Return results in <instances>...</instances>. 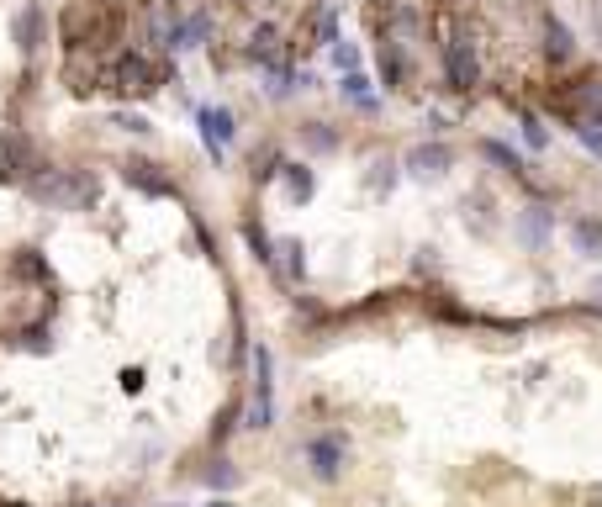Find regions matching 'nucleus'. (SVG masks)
Wrapping results in <instances>:
<instances>
[{"instance_id": "obj_1", "label": "nucleus", "mask_w": 602, "mask_h": 507, "mask_svg": "<svg viewBox=\"0 0 602 507\" xmlns=\"http://www.w3.org/2000/svg\"><path fill=\"white\" fill-rule=\"evenodd\" d=\"M27 191L37 196V201H48V206H69V212H74V206H90V201H96V180H90V175H80V169H43V175H32L27 180Z\"/></svg>"}, {"instance_id": "obj_2", "label": "nucleus", "mask_w": 602, "mask_h": 507, "mask_svg": "<svg viewBox=\"0 0 602 507\" xmlns=\"http://www.w3.org/2000/svg\"><path fill=\"white\" fill-rule=\"evenodd\" d=\"M275 423V354L254 344V391H249V428Z\"/></svg>"}, {"instance_id": "obj_3", "label": "nucleus", "mask_w": 602, "mask_h": 507, "mask_svg": "<svg viewBox=\"0 0 602 507\" xmlns=\"http://www.w3.org/2000/svg\"><path fill=\"white\" fill-rule=\"evenodd\" d=\"M32 175H43V164H37V148L27 133H6L0 138V180L6 185H22Z\"/></svg>"}, {"instance_id": "obj_4", "label": "nucleus", "mask_w": 602, "mask_h": 507, "mask_svg": "<svg viewBox=\"0 0 602 507\" xmlns=\"http://www.w3.org/2000/svg\"><path fill=\"white\" fill-rule=\"evenodd\" d=\"M111 85L127 90V96H154L159 90V64L148 59V53H122V59L111 64Z\"/></svg>"}, {"instance_id": "obj_5", "label": "nucleus", "mask_w": 602, "mask_h": 507, "mask_svg": "<svg viewBox=\"0 0 602 507\" xmlns=\"http://www.w3.org/2000/svg\"><path fill=\"white\" fill-rule=\"evenodd\" d=\"M344 439L338 434H317V439H307V465H312V476L317 481H338V471H344Z\"/></svg>"}, {"instance_id": "obj_6", "label": "nucleus", "mask_w": 602, "mask_h": 507, "mask_svg": "<svg viewBox=\"0 0 602 507\" xmlns=\"http://www.w3.org/2000/svg\"><path fill=\"white\" fill-rule=\"evenodd\" d=\"M196 122H201L206 148H212V154L222 159V148H228L233 133H238V127H233V111H228V106H201V111H196Z\"/></svg>"}, {"instance_id": "obj_7", "label": "nucleus", "mask_w": 602, "mask_h": 507, "mask_svg": "<svg viewBox=\"0 0 602 507\" xmlns=\"http://www.w3.org/2000/svg\"><path fill=\"white\" fill-rule=\"evenodd\" d=\"M444 74H449V85L455 90H470L481 80V69H476V53H470V43H449L444 48Z\"/></svg>"}, {"instance_id": "obj_8", "label": "nucleus", "mask_w": 602, "mask_h": 507, "mask_svg": "<svg viewBox=\"0 0 602 507\" xmlns=\"http://www.w3.org/2000/svg\"><path fill=\"white\" fill-rule=\"evenodd\" d=\"M122 180L138 185L143 196H175V185H169V180L159 175V164H148V159H127V164H122Z\"/></svg>"}, {"instance_id": "obj_9", "label": "nucleus", "mask_w": 602, "mask_h": 507, "mask_svg": "<svg viewBox=\"0 0 602 507\" xmlns=\"http://www.w3.org/2000/svg\"><path fill=\"white\" fill-rule=\"evenodd\" d=\"M407 164H412V175H444V169L455 164V154H449L444 143H418L407 154Z\"/></svg>"}, {"instance_id": "obj_10", "label": "nucleus", "mask_w": 602, "mask_h": 507, "mask_svg": "<svg viewBox=\"0 0 602 507\" xmlns=\"http://www.w3.org/2000/svg\"><path fill=\"white\" fill-rule=\"evenodd\" d=\"M571 243H576L581 254L602 259V222H597V217H576V222H571Z\"/></svg>"}, {"instance_id": "obj_11", "label": "nucleus", "mask_w": 602, "mask_h": 507, "mask_svg": "<svg viewBox=\"0 0 602 507\" xmlns=\"http://www.w3.org/2000/svg\"><path fill=\"white\" fill-rule=\"evenodd\" d=\"M544 53H550L555 64H566L571 53H576V43H571V27H566V22H544Z\"/></svg>"}, {"instance_id": "obj_12", "label": "nucleus", "mask_w": 602, "mask_h": 507, "mask_svg": "<svg viewBox=\"0 0 602 507\" xmlns=\"http://www.w3.org/2000/svg\"><path fill=\"white\" fill-rule=\"evenodd\" d=\"M286 185H291V196L296 201H307L317 191V180H312V169L307 164H286Z\"/></svg>"}, {"instance_id": "obj_13", "label": "nucleus", "mask_w": 602, "mask_h": 507, "mask_svg": "<svg viewBox=\"0 0 602 507\" xmlns=\"http://www.w3.org/2000/svg\"><path fill=\"white\" fill-rule=\"evenodd\" d=\"M37 27H43V11L27 6L22 16H16V37H22V48H37Z\"/></svg>"}, {"instance_id": "obj_14", "label": "nucleus", "mask_w": 602, "mask_h": 507, "mask_svg": "<svg viewBox=\"0 0 602 507\" xmlns=\"http://www.w3.org/2000/svg\"><path fill=\"white\" fill-rule=\"evenodd\" d=\"M16 275H27V280H48L43 254H37V249H22V254H16Z\"/></svg>"}, {"instance_id": "obj_15", "label": "nucleus", "mask_w": 602, "mask_h": 507, "mask_svg": "<svg viewBox=\"0 0 602 507\" xmlns=\"http://www.w3.org/2000/svg\"><path fill=\"white\" fill-rule=\"evenodd\" d=\"M523 243H529V249H539V243H544V212H539V206L523 217Z\"/></svg>"}, {"instance_id": "obj_16", "label": "nucleus", "mask_w": 602, "mask_h": 507, "mask_svg": "<svg viewBox=\"0 0 602 507\" xmlns=\"http://www.w3.org/2000/svg\"><path fill=\"white\" fill-rule=\"evenodd\" d=\"M381 74H386V85H402V53L397 48H381Z\"/></svg>"}, {"instance_id": "obj_17", "label": "nucleus", "mask_w": 602, "mask_h": 507, "mask_svg": "<svg viewBox=\"0 0 602 507\" xmlns=\"http://www.w3.org/2000/svg\"><path fill=\"white\" fill-rule=\"evenodd\" d=\"M344 96H349L354 106H365V111L375 106V96H370V90H365V80H360V74H349V80H344Z\"/></svg>"}, {"instance_id": "obj_18", "label": "nucleus", "mask_w": 602, "mask_h": 507, "mask_svg": "<svg viewBox=\"0 0 602 507\" xmlns=\"http://www.w3.org/2000/svg\"><path fill=\"white\" fill-rule=\"evenodd\" d=\"M523 138H529V148H544V143H550V133H544V122L534 117V111H523Z\"/></svg>"}, {"instance_id": "obj_19", "label": "nucleus", "mask_w": 602, "mask_h": 507, "mask_svg": "<svg viewBox=\"0 0 602 507\" xmlns=\"http://www.w3.org/2000/svg\"><path fill=\"white\" fill-rule=\"evenodd\" d=\"M111 122H117L122 133H154V127H148V117H138V111H117Z\"/></svg>"}, {"instance_id": "obj_20", "label": "nucleus", "mask_w": 602, "mask_h": 507, "mask_svg": "<svg viewBox=\"0 0 602 507\" xmlns=\"http://www.w3.org/2000/svg\"><path fill=\"white\" fill-rule=\"evenodd\" d=\"M206 481H212V486H238V471H233L228 460H217L212 471H206Z\"/></svg>"}, {"instance_id": "obj_21", "label": "nucleus", "mask_w": 602, "mask_h": 507, "mask_svg": "<svg viewBox=\"0 0 602 507\" xmlns=\"http://www.w3.org/2000/svg\"><path fill=\"white\" fill-rule=\"evenodd\" d=\"M576 138L587 143L592 154H602V127H597V122H581V127H576Z\"/></svg>"}, {"instance_id": "obj_22", "label": "nucleus", "mask_w": 602, "mask_h": 507, "mask_svg": "<svg viewBox=\"0 0 602 507\" xmlns=\"http://www.w3.org/2000/svg\"><path fill=\"white\" fill-rule=\"evenodd\" d=\"M249 243H254V254H259V265H275V254H270V238L259 233V228H249Z\"/></svg>"}, {"instance_id": "obj_23", "label": "nucleus", "mask_w": 602, "mask_h": 507, "mask_svg": "<svg viewBox=\"0 0 602 507\" xmlns=\"http://www.w3.org/2000/svg\"><path fill=\"white\" fill-rule=\"evenodd\" d=\"M233 423H238V402H233V407H228V412H222V423H217V428H212V439H217V444H222V439H228V434H233Z\"/></svg>"}, {"instance_id": "obj_24", "label": "nucleus", "mask_w": 602, "mask_h": 507, "mask_svg": "<svg viewBox=\"0 0 602 507\" xmlns=\"http://www.w3.org/2000/svg\"><path fill=\"white\" fill-rule=\"evenodd\" d=\"M307 138H312V148H333V133L323 122H307Z\"/></svg>"}, {"instance_id": "obj_25", "label": "nucleus", "mask_w": 602, "mask_h": 507, "mask_svg": "<svg viewBox=\"0 0 602 507\" xmlns=\"http://www.w3.org/2000/svg\"><path fill=\"white\" fill-rule=\"evenodd\" d=\"M333 59L344 64V69H354V64H360V53H354V48H344V43H333Z\"/></svg>"}, {"instance_id": "obj_26", "label": "nucleus", "mask_w": 602, "mask_h": 507, "mask_svg": "<svg viewBox=\"0 0 602 507\" xmlns=\"http://www.w3.org/2000/svg\"><path fill=\"white\" fill-rule=\"evenodd\" d=\"M286 254H291V275L301 280V270H307V259H301V243H286Z\"/></svg>"}, {"instance_id": "obj_27", "label": "nucleus", "mask_w": 602, "mask_h": 507, "mask_svg": "<svg viewBox=\"0 0 602 507\" xmlns=\"http://www.w3.org/2000/svg\"><path fill=\"white\" fill-rule=\"evenodd\" d=\"M592 307H602V280H597V291H592Z\"/></svg>"}, {"instance_id": "obj_28", "label": "nucleus", "mask_w": 602, "mask_h": 507, "mask_svg": "<svg viewBox=\"0 0 602 507\" xmlns=\"http://www.w3.org/2000/svg\"><path fill=\"white\" fill-rule=\"evenodd\" d=\"M212 507H233V502H212Z\"/></svg>"}, {"instance_id": "obj_29", "label": "nucleus", "mask_w": 602, "mask_h": 507, "mask_svg": "<svg viewBox=\"0 0 602 507\" xmlns=\"http://www.w3.org/2000/svg\"><path fill=\"white\" fill-rule=\"evenodd\" d=\"M6 507H22V502H6Z\"/></svg>"}, {"instance_id": "obj_30", "label": "nucleus", "mask_w": 602, "mask_h": 507, "mask_svg": "<svg viewBox=\"0 0 602 507\" xmlns=\"http://www.w3.org/2000/svg\"><path fill=\"white\" fill-rule=\"evenodd\" d=\"M597 32H602V16H597Z\"/></svg>"}]
</instances>
